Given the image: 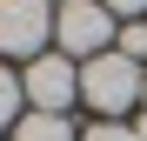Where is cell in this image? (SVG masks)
<instances>
[{
	"mask_svg": "<svg viewBox=\"0 0 147 141\" xmlns=\"http://www.w3.org/2000/svg\"><path fill=\"white\" fill-rule=\"evenodd\" d=\"M140 87H147V67L127 61V54H94V61L80 67V94H87L100 114H127V108L140 101Z\"/></svg>",
	"mask_w": 147,
	"mask_h": 141,
	"instance_id": "cell-1",
	"label": "cell"
},
{
	"mask_svg": "<svg viewBox=\"0 0 147 141\" xmlns=\"http://www.w3.org/2000/svg\"><path fill=\"white\" fill-rule=\"evenodd\" d=\"M54 34H60V47H67V61H74V54H80V61H94V54H107L114 14L100 7V0H67V7L54 14Z\"/></svg>",
	"mask_w": 147,
	"mask_h": 141,
	"instance_id": "cell-2",
	"label": "cell"
},
{
	"mask_svg": "<svg viewBox=\"0 0 147 141\" xmlns=\"http://www.w3.org/2000/svg\"><path fill=\"white\" fill-rule=\"evenodd\" d=\"M54 14L47 0H0V54H40V40L54 34Z\"/></svg>",
	"mask_w": 147,
	"mask_h": 141,
	"instance_id": "cell-3",
	"label": "cell"
},
{
	"mask_svg": "<svg viewBox=\"0 0 147 141\" xmlns=\"http://www.w3.org/2000/svg\"><path fill=\"white\" fill-rule=\"evenodd\" d=\"M27 101H34V114H60L74 94H80V67H74L67 54H40L34 67H27Z\"/></svg>",
	"mask_w": 147,
	"mask_h": 141,
	"instance_id": "cell-4",
	"label": "cell"
},
{
	"mask_svg": "<svg viewBox=\"0 0 147 141\" xmlns=\"http://www.w3.org/2000/svg\"><path fill=\"white\" fill-rule=\"evenodd\" d=\"M13 141H74V121H60V114H27V121L13 128Z\"/></svg>",
	"mask_w": 147,
	"mask_h": 141,
	"instance_id": "cell-5",
	"label": "cell"
},
{
	"mask_svg": "<svg viewBox=\"0 0 147 141\" xmlns=\"http://www.w3.org/2000/svg\"><path fill=\"white\" fill-rule=\"evenodd\" d=\"M0 128H20V74L0 67Z\"/></svg>",
	"mask_w": 147,
	"mask_h": 141,
	"instance_id": "cell-6",
	"label": "cell"
},
{
	"mask_svg": "<svg viewBox=\"0 0 147 141\" xmlns=\"http://www.w3.org/2000/svg\"><path fill=\"white\" fill-rule=\"evenodd\" d=\"M120 54H127V61H140V54H147V27H140V20L120 34Z\"/></svg>",
	"mask_w": 147,
	"mask_h": 141,
	"instance_id": "cell-7",
	"label": "cell"
},
{
	"mask_svg": "<svg viewBox=\"0 0 147 141\" xmlns=\"http://www.w3.org/2000/svg\"><path fill=\"white\" fill-rule=\"evenodd\" d=\"M87 141H134L127 121H100V128H87Z\"/></svg>",
	"mask_w": 147,
	"mask_h": 141,
	"instance_id": "cell-8",
	"label": "cell"
},
{
	"mask_svg": "<svg viewBox=\"0 0 147 141\" xmlns=\"http://www.w3.org/2000/svg\"><path fill=\"white\" fill-rule=\"evenodd\" d=\"M107 14H147V0H100Z\"/></svg>",
	"mask_w": 147,
	"mask_h": 141,
	"instance_id": "cell-9",
	"label": "cell"
},
{
	"mask_svg": "<svg viewBox=\"0 0 147 141\" xmlns=\"http://www.w3.org/2000/svg\"><path fill=\"white\" fill-rule=\"evenodd\" d=\"M134 141H147V114H140V121H134Z\"/></svg>",
	"mask_w": 147,
	"mask_h": 141,
	"instance_id": "cell-10",
	"label": "cell"
}]
</instances>
